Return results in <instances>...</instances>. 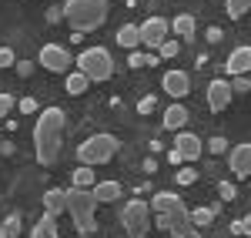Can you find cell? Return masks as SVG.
Here are the masks:
<instances>
[{"mask_svg":"<svg viewBox=\"0 0 251 238\" xmlns=\"http://www.w3.org/2000/svg\"><path fill=\"white\" fill-rule=\"evenodd\" d=\"M168 27H171V24L164 17H151V20H144V24L137 27V37H141L144 47H161L164 37H168Z\"/></svg>","mask_w":251,"mask_h":238,"instance_id":"ba28073f","label":"cell"},{"mask_svg":"<svg viewBox=\"0 0 251 238\" xmlns=\"http://www.w3.org/2000/svg\"><path fill=\"white\" fill-rule=\"evenodd\" d=\"M91 185H94V168L80 164L77 171H74V188H91Z\"/></svg>","mask_w":251,"mask_h":238,"instance_id":"d4e9b609","label":"cell"},{"mask_svg":"<svg viewBox=\"0 0 251 238\" xmlns=\"http://www.w3.org/2000/svg\"><path fill=\"white\" fill-rule=\"evenodd\" d=\"M121 221L127 228V238H144L151 228V205L148 201H127L121 212Z\"/></svg>","mask_w":251,"mask_h":238,"instance_id":"52a82bcc","label":"cell"},{"mask_svg":"<svg viewBox=\"0 0 251 238\" xmlns=\"http://www.w3.org/2000/svg\"><path fill=\"white\" fill-rule=\"evenodd\" d=\"M248 71H251V47H238L231 57H228V74L241 78V74H248Z\"/></svg>","mask_w":251,"mask_h":238,"instance_id":"9a60e30c","label":"cell"},{"mask_svg":"<svg viewBox=\"0 0 251 238\" xmlns=\"http://www.w3.org/2000/svg\"><path fill=\"white\" fill-rule=\"evenodd\" d=\"M208 40H211V44H218V40H221V30H218V27H211V30H208Z\"/></svg>","mask_w":251,"mask_h":238,"instance_id":"ab89813d","label":"cell"},{"mask_svg":"<svg viewBox=\"0 0 251 238\" xmlns=\"http://www.w3.org/2000/svg\"><path fill=\"white\" fill-rule=\"evenodd\" d=\"M94 201L97 205H107V201H117L121 198V185L117 181H100V185H94Z\"/></svg>","mask_w":251,"mask_h":238,"instance_id":"e0dca14e","label":"cell"},{"mask_svg":"<svg viewBox=\"0 0 251 238\" xmlns=\"http://www.w3.org/2000/svg\"><path fill=\"white\" fill-rule=\"evenodd\" d=\"M248 80H251V78H248Z\"/></svg>","mask_w":251,"mask_h":238,"instance_id":"60d3db41","label":"cell"},{"mask_svg":"<svg viewBox=\"0 0 251 238\" xmlns=\"http://www.w3.org/2000/svg\"><path fill=\"white\" fill-rule=\"evenodd\" d=\"M67 212H71V218H74V228H77V235H94V212H97V201L94 195L87 191V188H71L67 191Z\"/></svg>","mask_w":251,"mask_h":238,"instance_id":"3957f363","label":"cell"},{"mask_svg":"<svg viewBox=\"0 0 251 238\" xmlns=\"http://www.w3.org/2000/svg\"><path fill=\"white\" fill-rule=\"evenodd\" d=\"M77 71L87 80H107L114 74V60H111V54L104 47H91V51H84L77 57Z\"/></svg>","mask_w":251,"mask_h":238,"instance_id":"5b68a950","label":"cell"},{"mask_svg":"<svg viewBox=\"0 0 251 238\" xmlns=\"http://www.w3.org/2000/svg\"><path fill=\"white\" fill-rule=\"evenodd\" d=\"M228 164H231L234 175H241V178H251V144H238V148H231V155H228Z\"/></svg>","mask_w":251,"mask_h":238,"instance_id":"8fae6325","label":"cell"},{"mask_svg":"<svg viewBox=\"0 0 251 238\" xmlns=\"http://www.w3.org/2000/svg\"><path fill=\"white\" fill-rule=\"evenodd\" d=\"M14 64V51L10 47H0V67H10Z\"/></svg>","mask_w":251,"mask_h":238,"instance_id":"836d02e7","label":"cell"},{"mask_svg":"<svg viewBox=\"0 0 251 238\" xmlns=\"http://www.w3.org/2000/svg\"><path fill=\"white\" fill-rule=\"evenodd\" d=\"M174 148L181 151V158H184V161L201 158V138H198V134H188V131L177 134V138H174Z\"/></svg>","mask_w":251,"mask_h":238,"instance_id":"4fadbf2b","label":"cell"},{"mask_svg":"<svg viewBox=\"0 0 251 238\" xmlns=\"http://www.w3.org/2000/svg\"><path fill=\"white\" fill-rule=\"evenodd\" d=\"M148 205L154 208L157 215H161V212H174V208H184V201L177 198L174 191H157V195H154L151 201H148Z\"/></svg>","mask_w":251,"mask_h":238,"instance_id":"2e32d148","label":"cell"},{"mask_svg":"<svg viewBox=\"0 0 251 238\" xmlns=\"http://www.w3.org/2000/svg\"><path fill=\"white\" fill-rule=\"evenodd\" d=\"M74 30H97L107 20V0H67V7L60 10Z\"/></svg>","mask_w":251,"mask_h":238,"instance_id":"7a4b0ae2","label":"cell"},{"mask_svg":"<svg viewBox=\"0 0 251 238\" xmlns=\"http://www.w3.org/2000/svg\"><path fill=\"white\" fill-rule=\"evenodd\" d=\"M148 64V54H141V51H131V57H127V67H144Z\"/></svg>","mask_w":251,"mask_h":238,"instance_id":"1f68e13d","label":"cell"},{"mask_svg":"<svg viewBox=\"0 0 251 238\" xmlns=\"http://www.w3.org/2000/svg\"><path fill=\"white\" fill-rule=\"evenodd\" d=\"M10 107H14V94H0V121L10 114Z\"/></svg>","mask_w":251,"mask_h":238,"instance_id":"4dcf8cb0","label":"cell"},{"mask_svg":"<svg viewBox=\"0 0 251 238\" xmlns=\"http://www.w3.org/2000/svg\"><path fill=\"white\" fill-rule=\"evenodd\" d=\"M218 191H221V198H225V201H234V195H238L231 181H221V188H218Z\"/></svg>","mask_w":251,"mask_h":238,"instance_id":"d6a6232c","label":"cell"},{"mask_svg":"<svg viewBox=\"0 0 251 238\" xmlns=\"http://www.w3.org/2000/svg\"><path fill=\"white\" fill-rule=\"evenodd\" d=\"M60 134H64V111L60 107H47L40 114L37 128H34V148H37V161L44 168H50L60 155Z\"/></svg>","mask_w":251,"mask_h":238,"instance_id":"6da1fadb","label":"cell"},{"mask_svg":"<svg viewBox=\"0 0 251 238\" xmlns=\"http://www.w3.org/2000/svg\"><path fill=\"white\" fill-rule=\"evenodd\" d=\"M168 161H171V164H181L184 158H181V151H177V148H171V155H168Z\"/></svg>","mask_w":251,"mask_h":238,"instance_id":"f35d334b","label":"cell"},{"mask_svg":"<svg viewBox=\"0 0 251 238\" xmlns=\"http://www.w3.org/2000/svg\"><path fill=\"white\" fill-rule=\"evenodd\" d=\"M87 84H91V80L84 78L80 71H74V74H67V94H84V91H87Z\"/></svg>","mask_w":251,"mask_h":238,"instance_id":"7402d4cb","label":"cell"},{"mask_svg":"<svg viewBox=\"0 0 251 238\" xmlns=\"http://www.w3.org/2000/svg\"><path fill=\"white\" fill-rule=\"evenodd\" d=\"M231 232L234 235H251V215H245V218H238L231 225Z\"/></svg>","mask_w":251,"mask_h":238,"instance_id":"4316f807","label":"cell"},{"mask_svg":"<svg viewBox=\"0 0 251 238\" xmlns=\"http://www.w3.org/2000/svg\"><path fill=\"white\" fill-rule=\"evenodd\" d=\"M17 71H20V78H30V74H34V64H30V60H20Z\"/></svg>","mask_w":251,"mask_h":238,"instance_id":"d590c367","label":"cell"},{"mask_svg":"<svg viewBox=\"0 0 251 238\" xmlns=\"http://www.w3.org/2000/svg\"><path fill=\"white\" fill-rule=\"evenodd\" d=\"M60 212H67V191H60V188H50V191L44 195V215L57 218Z\"/></svg>","mask_w":251,"mask_h":238,"instance_id":"5bb4252c","label":"cell"},{"mask_svg":"<svg viewBox=\"0 0 251 238\" xmlns=\"http://www.w3.org/2000/svg\"><path fill=\"white\" fill-rule=\"evenodd\" d=\"M30 238H57V218H50V215H44V218L34 225V232Z\"/></svg>","mask_w":251,"mask_h":238,"instance_id":"d6986e66","label":"cell"},{"mask_svg":"<svg viewBox=\"0 0 251 238\" xmlns=\"http://www.w3.org/2000/svg\"><path fill=\"white\" fill-rule=\"evenodd\" d=\"M137 111H141V114H151V111H154V98H144L137 104Z\"/></svg>","mask_w":251,"mask_h":238,"instance_id":"8d00e7d4","label":"cell"},{"mask_svg":"<svg viewBox=\"0 0 251 238\" xmlns=\"http://www.w3.org/2000/svg\"><path fill=\"white\" fill-rule=\"evenodd\" d=\"M161 84H164V91H168L171 98H184V94H188V87H191V80H188L184 71H168Z\"/></svg>","mask_w":251,"mask_h":238,"instance_id":"7c38bea8","label":"cell"},{"mask_svg":"<svg viewBox=\"0 0 251 238\" xmlns=\"http://www.w3.org/2000/svg\"><path fill=\"white\" fill-rule=\"evenodd\" d=\"M20 111H24V114H34V111H37V101H34V98H24V101H20Z\"/></svg>","mask_w":251,"mask_h":238,"instance_id":"e575fe53","label":"cell"},{"mask_svg":"<svg viewBox=\"0 0 251 238\" xmlns=\"http://www.w3.org/2000/svg\"><path fill=\"white\" fill-rule=\"evenodd\" d=\"M117 148H121V141L114 134H94V138H87L77 148V158H80V164L94 168V164H107L117 155Z\"/></svg>","mask_w":251,"mask_h":238,"instance_id":"277c9868","label":"cell"},{"mask_svg":"<svg viewBox=\"0 0 251 238\" xmlns=\"http://www.w3.org/2000/svg\"><path fill=\"white\" fill-rule=\"evenodd\" d=\"M157 51H161V57H177V51H181V44H177V40H164V44H161Z\"/></svg>","mask_w":251,"mask_h":238,"instance_id":"83f0119b","label":"cell"},{"mask_svg":"<svg viewBox=\"0 0 251 238\" xmlns=\"http://www.w3.org/2000/svg\"><path fill=\"white\" fill-rule=\"evenodd\" d=\"M194 181H198V171L194 168H181L177 171V185H194Z\"/></svg>","mask_w":251,"mask_h":238,"instance_id":"f1b7e54d","label":"cell"},{"mask_svg":"<svg viewBox=\"0 0 251 238\" xmlns=\"http://www.w3.org/2000/svg\"><path fill=\"white\" fill-rule=\"evenodd\" d=\"M188 124V107L184 104H171L168 111H164V128L168 131H177V128H184Z\"/></svg>","mask_w":251,"mask_h":238,"instance_id":"ac0fdd59","label":"cell"},{"mask_svg":"<svg viewBox=\"0 0 251 238\" xmlns=\"http://www.w3.org/2000/svg\"><path fill=\"white\" fill-rule=\"evenodd\" d=\"M157 228H164L168 235L174 238H201V232L191 225V215H188V208H174V212H161L154 218Z\"/></svg>","mask_w":251,"mask_h":238,"instance_id":"8992f818","label":"cell"},{"mask_svg":"<svg viewBox=\"0 0 251 238\" xmlns=\"http://www.w3.org/2000/svg\"><path fill=\"white\" fill-rule=\"evenodd\" d=\"M245 14H251V0H228V17H245Z\"/></svg>","mask_w":251,"mask_h":238,"instance_id":"484cf974","label":"cell"},{"mask_svg":"<svg viewBox=\"0 0 251 238\" xmlns=\"http://www.w3.org/2000/svg\"><path fill=\"white\" fill-rule=\"evenodd\" d=\"M231 84H228V80H211V84H208V107H211L214 114H218V111H225V107H228V104H231Z\"/></svg>","mask_w":251,"mask_h":238,"instance_id":"30bf717a","label":"cell"},{"mask_svg":"<svg viewBox=\"0 0 251 238\" xmlns=\"http://www.w3.org/2000/svg\"><path fill=\"white\" fill-rule=\"evenodd\" d=\"M188 215H191L194 228H204V225H211V221H214V208H194V212H188Z\"/></svg>","mask_w":251,"mask_h":238,"instance_id":"603a6c76","label":"cell"},{"mask_svg":"<svg viewBox=\"0 0 251 238\" xmlns=\"http://www.w3.org/2000/svg\"><path fill=\"white\" fill-rule=\"evenodd\" d=\"M231 91H251V80L245 78V74H241V78L234 80V87H231Z\"/></svg>","mask_w":251,"mask_h":238,"instance_id":"74e56055","label":"cell"},{"mask_svg":"<svg viewBox=\"0 0 251 238\" xmlns=\"http://www.w3.org/2000/svg\"><path fill=\"white\" fill-rule=\"evenodd\" d=\"M208 151H211V155H225V151H228V141L225 138H211L208 141Z\"/></svg>","mask_w":251,"mask_h":238,"instance_id":"f546056e","label":"cell"},{"mask_svg":"<svg viewBox=\"0 0 251 238\" xmlns=\"http://www.w3.org/2000/svg\"><path fill=\"white\" fill-rule=\"evenodd\" d=\"M117 44H121V47H127V51H134L137 44H141V37H137V27H134V24H124V27L117 30Z\"/></svg>","mask_w":251,"mask_h":238,"instance_id":"ffe728a7","label":"cell"},{"mask_svg":"<svg viewBox=\"0 0 251 238\" xmlns=\"http://www.w3.org/2000/svg\"><path fill=\"white\" fill-rule=\"evenodd\" d=\"M174 34H181L184 40L194 37V17L191 14H177V17H174Z\"/></svg>","mask_w":251,"mask_h":238,"instance_id":"44dd1931","label":"cell"},{"mask_svg":"<svg viewBox=\"0 0 251 238\" xmlns=\"http://www.w3.org/2000/svg\"><path fill=\"white\" fill-rule=\"evenodd\" d=\"M40 67H47L50 74H64L67 67H71V54L57 47V44H47L44 51H40Z\"/></svg>","mask_w":251,"mask_h":238,"instance_id":"9c48e42d","label":"cell"},{"mask_svg":"<svg viewBox=\"0 0 251 238\" xmlns=\"http://www.w3.org/2000/svg\"><path fill=\"white\" fill-rule=\"evenodd\" d=\"M20 235V215H7L0 225V238H17Z\"/></svg>","mask_w":251,"mask_h":238,"instance_id":"cb8c5ba5","label":"cell"}]
</instances>
